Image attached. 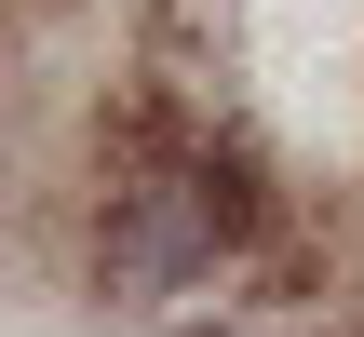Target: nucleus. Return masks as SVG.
<instances>
[{"label": "nucleus", "mask_w": 364, "mask_h": 337, "mask_svg": "<svg viewBox=\"0 0 364 337\" xmlns=\"http://www.w3.org/2000/svg\"><path fill=\"white\" fill-rule=\"evenodd\" d=\"M230 243H243V203H230V176H216L203 149L135 162V176L95 203V284H108L122 311H176V297H203V284L230 270Z\"/></svg>", "instance_id": "1"}]
</instances>
